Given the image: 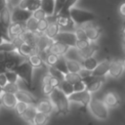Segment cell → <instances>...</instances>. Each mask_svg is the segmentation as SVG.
Segmentation results:
<instances>
[{
    "label": "cell",
    "mask_w": 125,
    "mask_h": 125,
    "mask_svg": "<svg viewBox=\"0 0 125 125\" xmlns=\"http://www.w3.org/2000/svg\"><path fill=\"white\" fill-rule=\"evenodd\" d=\"M27 58L21 55L18 51L2 53L0 52V74L9 70H14L19 64L25 62Z\"/></svg>",
    "instance_id": "6da1fadb"
},
{
    "label": "cell",
    "mask_w": 125,
    "mask_h": 125,
    "mask_svg": "<svg viewBox=\"0 0 125 125\" xmlns=\"http://www.w3.org/2000/svg\"><path fill=\"white\" fill-rule=\"evenodd\" d=\"M56 111L59 114L66 115L70 111V102L68 97L64 95L59 88H55L52 94L49 96Z\"/></svg>",
    "instance_id": "7a4b0ae2"
},
{
    "label": "cell",
    "mask_w": 125,
    "mask_h": 125,
    "mask_svg": "<svg viewBox=\"0 0 125 125\" xmlns=\"http://www.w3.org/2000/svg\"><path fill=\"white\" fill-rule=\"evenodd\" d=\"M69 17L71 18L72 21L76 24V26H82L96 20V16L94 13L80 9L78 7H72L69 10Z\"/></svg>",
    "instance_id": "3957f363"
},
{
    "label": "cell",
    "mask_w": 125,
    "mask_h": 125,
    "mask_svg": "<svg viewBox=\"0 0 125 125\" xmlns=\"http://www.w3.org/2000/svg\"><path fill=\"white\" fill-rule=\"evenodd\" d=\"M88 107L92 115L98 120L104 121V120H106L109 116V109L102 100L92 99Z\"/></svg>",
    "instance_id": "277c9868"
},
{
    "label": "cell",
    "mask_w": 125,
    "mask_h": 125,
    "mask_svg": "<svg viewBox=\"0 0 125 125\" xmlns=\"http://www.w3.org/2000/svg\"><path fill=\"white\" fill-rule=\"evenodd\" d=\"M14 71L18 74L19 78H21L28 87H31L32 85V74H33V67L29 63V62L26 60L25 62L19 64Z\"/></svg>",
    "instance_id": "5b68a950"
},
{
    "label": "cell",
    "mask_w": 125,
    "mask_h": 125,
    "mask_svg": "<svg viewBox=\"0 0 125 125\" xmlns=\"http://www.w3.org/2000/svg\"><path fill=\"white\" fill-rule=\"evenodd\" d=\"M56 23L60 27V31H67V32H74L77 28L76 24L72 21L71 18L68 14H59L55 18Z\"/></svg>",
    "instance_id": "8992f818"
},
{
    "label": "cell",
    "mask_w": 125,
    "mask_h": 125,
    "mask_svg": "<svg viewBox=\"0 0 125 125\" xmlns=\"http://www.w3.org/2000/svg\"><path fill=\"white\" fill-rule=\"evenodd\" d=\"M68 100L70 103L79 104L82 106H88L90 102L92 101V95L87 90L82 92H74L70 96H68Z\"/></svg>",
    "instance_id": "52a82bcc"
},
{
    "label": "cell",
    "mask_w": 125,
    "mask_h": 125,
    "mask_svg": "<svg viewBox=\"0 0 125 125\" xmlns=\"http://www.w3.org/2000/svg\"><path fill=\"white\" fill-rule=\"evenodd\" d=\"M54 41L49 39L47 36H45L44 34H40L36 40L35 43V48L37 51V54L39 56L41 55H48L49 54V49L52 45Z\"/></svg>",
    "instance_id": "ba28073f"
},
{
    "label": "cell",
    "mask_w": 125,
    "mask_h": 125,
    "mask_svg": "<svg viewBox=\"0 0 125 125\" xmlns=\"http://www.w3.org/2000/svg\"><path fill=\"white\" fill-rule=\"evenodd\" d=\"M11 15H12V22H17V23H25L32 17V13L21 9L18 6L13 9Z\"/></svg>",
    "instance_id": "9c48e42d"
},
{
    "label": "cell",
    "mask_w": 125,
    "mask_h": 125,
    "mask_svg": "<svg viewBox=\"0 0 125 125\" xmlns=\"http://www.w3.org/2000/svg\"><path fill=\"white\" fill-rule=\"evenodd\" d=\"M54 41L62 43V44L66 45L67 47L71 48V47H75L76 42H77V38H76V35L74 32L60 31V33L56 36Z\"/></svg>",
    "instance_id": "30bf717a"
},
{
    "label": "cell",
    "mask_w": 125,
    "mask_h": 125,
    "mask_svg": "<svg viewBox=\"0 0 125 125\" xmlns=\"http://www.w3.org/2000/svg\"><path fill=\"white\" fill-rule=\"evenodd\" d=\"M82 81L86 84V90L89 93H95L98 90H100V88L102 87V85L104 84V78L102 77H94V76H89L86 77L84 79H82Z\"/></svg>",
    "instance_id": "8fae6325"
},
{
    "label": "cell",
    "mask_w": 125,
    "mask_h": 125,
    "mask_svg": "<svg viewBox=\"0 0 125 125\" xmlns=\"http://www.w3.org/2000/svg\"><path fill=\"white\" fill-rule=\"evenodd\" d=\"M81 27L85 30V33L87 35L88 40L92 43H95L102 33V29L99 26L94 25L93 23H86V24L82 25Z\"/></svg>",
    "instance_id": "7c38bea8"
},
{
    "label": "cell",
    "mask_w": 125,
    "mask_h": 125,
    "mask_svg": "<svg viewBox=\"0 0 125 125\" xmlns=\"http://www.w3.org/2000/svg\"><path fill=\"white\" fill-rule=\"evenodd\" d=\"M16 98L18 100V102H21L24 103L28 105H36L38 104V100L35 96H33L31 93L25 91V90H19L16 93Z\"/></svg>",
    "instance_id": "4fadbf2b"
},
{
    "label": "cell",
    "mask_w": 125,
    "mask_h": 125,
    "mask_svg": "<svg viewBox=\"0 0 125 125\" xmlns=\"http://www.w3.org/2000/svg\"><path fill=\"white\" fill-rule=\"evenodd\" d=\"M103 102L104 103V104L109 108H116L117 106L120 105L121 104V100L120 97L115 93V92H107L104 97Z\"/></svg>",
    "instance_id": "5bb4252c"
},
{
    "label": "cell",
    "mask_w": 125,
    "mask_h": 125,
    "mask_svg": "<svg viewBox=\"0 0 125 125\" xmlns=\"http://www.w3.org/2000/svg\"><path fill=\"white\" fill-rule=\"evenodd\" d=\"M110 62L111 61H109V60H104V61L99 62L97 67L92 71V76L104 78L106 74H108L109 66H110Z\"/></svg>",
    "instance_id": "9a60e30c"
},
{
    "label": "cell",
    "mask_w": 125,
    "mask_h": 125,
    "mask_svg": "<svg viewBox=\"0 0 125 125\" xmlns=\"http://www.w3.org/2000/svg\"><path fill=\"white\" fill-rule=\"evenodd\" d=\"M124 71L123 63L121 60H113L110 62L108 75L112 78H119Z\"/></svg>",
    "instance_id": "2e32d148"
},
{
    "label": "cell",
    "mask_w": 125,
    "mask_h": 125,
    "mask_svg": "<svg viewBox=\"0 0 125 125\" xmlns=\"http://www.w3.org/2000/svg\"><path fill=\"white\" fill-rule=\"evenodd\" d=\"M26 30L25 28V23H17V22H13L9 28H8V34L9 37L12 39V41H14L15 39H17L19 36H21L24 31Z\"/></svg>",
    "instance_id": "e0dca14e"
},
{
    "label": "cell",
    "mask_w": 125,
    "mask_h": 125,
    "mask_svg": "<svg viewBox=\"0 0 125 125\" xmlns=\"http://www.w3.org/2000/svg\"><path fill=\"white\" fill-rule=\"evenodd\" d=\"M41 6V0H20L18 7L26 10L30 13L35 12Z\"/></svg>",
    "instance_id": "ac0fdd59"
},
{
    "label": "cell",
    "mask_w": 125,
    "mask_h": 125,
    "mask_svg": "<svg viewBox=\"0 0 125 125\" xmlns=\"http://www.w3.org/2000/svg\"><path fill=\"white\" fill-rule=\"evenodd\" d=\"M35 107H36L37 112H41V113H44L47 115H50L55 109L50 99H45V100L39 101L38 104L35 105Z\"/></svg>",
    "instance_id": "d6986e66"
},
{
    "label": "cell",
    "mask_w": 125,
    "mask_h": 125,
    "mask_svg": "<svg viewBox=\"0 0 125 125\" xmlns=\"http://www.w3.org/2000/svg\"><path fill=\"white\" fill-rule=\"evenodd\" d=\"M18 52L21 55H22L23 57L27 58V59L30 56L37 54V51H36L35 46L34 45H31V44H28V43H25V42H21V44L18 47Z\"/></svg>",
    "instance_id": "ffe728a7"
},
{
    "label": "cell",
    "mask_w": 125,
    "mask_h": 125,
    "mask_svg": "<svg viewBox=\"0 0 125 125\" xmlns=\"http://www.w3.org/2000/svg\"><path fill=\"white\" fill-rule=\"evenodd\" d=\"M68 49H69V47H67L66 45H64L62 43H60V42L54 41L52 43L50 49H49V53L57 55L59 57H62V56H64L67 53Z\"/></svg>",
    "instance_id": "44dd1931"
},
{
    "label": "cell",
    "mask_w": 125,
    "mask_h": 125,
    "mask_svg": "<svg viewBox=\"0 0 125 125\" xmlns=\"http://www.w3.org/2000/svg\"><path fill=\"white\" fill-rule=\"evenodd\" d=\"M1 102H2V105L5 106L6 108H9V109L15 108L16 104H18V100L16 98V95L8 94V93H3L2 94Z\"/></svg>",
    "instance_id": "7402d4cb"
},
{
    "label": "cell",
    "mask_w": 125,
    "mask_h": 125,
    "mask_svg": "<svg viewBox=\"0 0 125 125\" xmlns=\"http://www.w3.org/2000/svg\"><path fill=\"white\" fill-rule=\"evenodd\" d=\"M0 19H1V22H2L3 26L8 30L9 26L13 23V22H12V15H11V11H10L8 5L1 11V13H0Z\"/></svg>",
    "instance_id": "603a6c76"
},
{
    "label": "cell",
    "mask_w": 125,
    "mask_h": 125,
    "mask_svg": "<svg viewBox=\"0 0 125 125\" xmlns=\"http://www.w3.org/2000/svg\"><path fill=\"white\" fill-rule=\"evenodd\" d=\"M97 51H98V46L95 43H91L87 48H85L81 51H78V55H79L80 58L85 60V59L92 58Z\"/></svg>",
    "instance_id": "cb8c5ba5"
},
{
    "label": "cell",
    "mask_w": 125,
    "mask_h": 125,
    "mask_svg": "<svg viewBox=\"0 0 125 125\" xmlns=\"http://www.w3.org/2000/svg\"><path fill=\"white\" fill-rule=\"evenodd\" d=\"M59 33H60V27H59V25L56 23V21H50L49 26H48L47 30L45 31L44 35L47 36L49 39H51V40L54 41V39L56 38V36H57Z\"/></svg>",
    "instance_id": "d4e9b609"
},
{
    "label": "cell",
    "mask_w": 125,
    "mask_h": 125,
    "mask_svg": "<svg viewBox=\"0 0 125 125\" xmlns=\"http://www.w3.org/2000/svg\"><path fill=\"white\" fill-rule=\"evenodd\" d=\"M36 114H37V110H36L35 105H28V107L23 112L21 117L24 121H26L30 124V123H34V119H35Z\"/></svg>",
    "instance_id": "484cf974"
},
{
    "label": "cell",
    "mask_w": 125,
    "mask_h": 125,
    "mask_svg": "<svg viewBox=\"0 0 125 125\" xmlns=\"http://www.w3.org/2000/svg\"><path fill=\"white\" fill-rule=\"evenodd\" d=\"M40 8L46 13L47 17H53L55 11V0H41Z\"/></svg>",
    "instance_id": "4316f807"
},
{
    "label": "cell",
    "mask_w": 125,
    "mask_h": 125,
    "mask_svg": "<svg viewBox=\"0 0 125 125\" xmlns=\"http://www.w3.org/2000/svg\"><path fill=\"white\" fill-rule=\"evenodd\" d=\"M65 62H66V67H67L68 72H71V73H79V71L82 69L81 62H79L76 60L65 59Z\"/></svg>",
    "instance_id": "83f0119b"
},
{
    "label": "cell",
    "mask_w": 125,
    "mask_h": 125,
    "mask_svg": "<svg viewBox=\"0 0 125 125\" xmlns=\"http://www.w3.org/2000/svg\"><path fill=\"white\" fill-rule=\"evenodd\" d=\"M27 61L29 62V63L31 64L32 67H35V68H40V67H43L45 62H44V60L41 56H39L38 54H35V55H32L30 56Z\"/></svg>",
    "instance_id": "f1b7e54d"
},
{
    "label": "cell",
    "mask_w": 125,
    "mask_h": 125,
    "mask_svg": "<svg viewBox=\"0 0 125 125\" xmlns=\"http://www.w3.org/2000/svg\"><path fill=\"white\" fill-rule=\"evenodd\" d=\"M98 63H99L98 61H97L94 57H92V58L83 60L82 62H81V65H82V68L87 69V70H89V71H93V70L97 67Z\"/></svg>",
    "instance_id": "f546056e"
},
{
    "label": "cell",
    "mask_w": 125,
    "mask_h": 125,
    "mask_svg": "<svg viewBox=\"0 0 125 125\" xmlns=\"http://www.w3.org/2000/svg\"><path fill=\"white\" fill-rule=\"evenodd\" d=\"M59 89H60L64 95H66L67 97L74 93L73 85L70 84V83H68V82L65 81V80H63V81H62V82L60 83V85H59Z\"/></svg>",
    "instance_id": "4dcf8cb0"
},
{
    "label": "cell",
    "mask_w": 125,
    "mask_h": 125,
    "mask_svg": "<svg viewBox=\"0 0 125 125\" xmlns=\"http://www.w3.org/2000/svg\"><path fill=\"white\" fill-rule=\"evenodd\" d=\"M14 51H18V45L13 41L11 42L6 41L0 45V52L2 53H9V52H14Z\"/></svg>",
    "instance_id": "1f68e13d"
},
{
    "label": "cell",
    "mask_w": 125,
    "mask_h": 125,
    "mask_svg": "<svg viewBox=\"0 0 125 125\" xmlns=\"http://www.w3.org/2000/svg\"><path fill=\"white\" fill-rule=\"evenodd\" d=\"M48 74L56 79H58L60 82L64 80V74H62L61 71H59L58 69H56L53 66H48Z\"/></svg>",
    "instance_id": "d6a6232c"
},
{
    "label": "cell",
    "mask_w": 125,
    "mask_h": 125,
    "mask_svg": "<svg viewBox=\"0 0 125 125\" xmlns=\"http://www.w3.org/2000/svg\"><path fill=\"white\" fill-rule=\"evenodd\" d=\"M64 80L67 81L68 83L74 85L75 83L81 81L82 78H81V76L79 75V73H71V72H68V73L64 74Z\"/></svg>",
    "instance_id": "836d02e7"
},
{
    "label": "cell",
    "mask_w": 125,
    "mask_h": 125,
    "mask_svg": "<svg viewBox=\"0 0 125 125\" xmlns=\"http://www.w3.org/2000/svg\"><path fill=\"white\" fill-rule=\"evenodd\" d=\"M37 27H38V21L35 20L33 17H31L26 22H25V28L27 31L30 32H37Z\"/></svg>",
    "instance_id": "e575fe53"
},
{
    "label": "cell",
    "mask_w": 125,
    "mask_h": 125,
    "mask_svg": "<svg viewBox=\"0 0 125 125\" xmlns=\"http://www.w3.org/2000/svg\"><path fill=\"white\" fill-rule=\"evenodd\" d=\"M53 67H55L56 69H58L59 71H61L62 74H66V73H68V70H67V67H66L65 59H63L62 57H60L58 62H57L56 65L53 66Z\"/></svg>",
    "instance_id": "d590c367"
},
{
    "label": "cell",
    "mask_w": 125,
    "mask_h": 125,
    "mask_svg": "<svg viewBox=\"0 0 125 125\" xmlns=\"http://www.w3.org/2000/svg\"><path fill=\"white\" fill-rule=\"evenodd\" d=\"M50 119V115L41 113V112H37L35 119H34V123L36 125H45Z\"/></svg>",
    "instance_id": "8d00e7d4"
},
{
    "label": "cell",
    "mask_w": 125,
    "mask_h": 125,
    "mask_svg": "<svg viewBox=\"0 0 125 125\" xmlns=\"http://www.w3.org/2000/svg\"><path fill=\"white\" fill-rule=\"evenodd\" d=\"M59 59H60V57H59V56L49 53V54L45 57V59H44V62H45L48 66H55V65H56V63L58 62Z\"/></svg>",
    "instance_id": "74e56055"
},
{
    "label": "cell",
    "mask_w": 125,
    "mask_h": 125,
    "mask_svg": "<svg viewBox=\"0 0 125 125\" xmlns=\"http://www.w3.org/2000/svg\"><path fill=\"white\" fill-rule=\"evenodd\" d=\"M60 81L52 76H50L49 74H46L43 79H42V84H50L51 86H53L54 88H59V85H60Z\"/></svg>",
    "instance_id": "f35d334b"
},
{
    "label": "cell",
    "mask_w": 125,
    "mask_h": 125,
    "mask_svg": "<svg viewBox=\"0 0 125 125\" xmlns=\"http://www.w3.org/2000/svg\"><path fill=\"white\" fill-rule=\"evenodd\" d=\"M3 93H8V94H14L16 95V93L20 90L19 86L17 83H7L5 87L2 88Z\"/></svg>",
    "instance_id": "ab89813d"
},
{
    "label": "cell",
    "mask_w": 125,
    "mask_h": 125,
    "mask_svg": "<svg viewBox=\"0 0 125 125\" xmlns=\"http://www.w3.org/2000/svg\"><path fill=\"white\" fill-rule=\"evenodd\" d=\"M66 0H55V11H54V17L56 18L64 8Z\"/></svg>",
    "instance_id": "60d3db41"
},
{
    "label": "cell",
    "mask_w": 125,
    "mask_h": 125,
    "mask_svg": "<svg viewBox=\"0 0 125 125\" xmlns=\"http://www.w3.org/2000/svg\"><path fill=\"white\" fill-rule=\"evenodd\" d=\"M49 20L48 19H45V20H41V21H38V27H37V32L40 33V34H44L45 31L47 30L48 26H49Z\"/></svg>",
    "instance_id": "b9f144b4"
},
{
    "label": "cell",
    "mask_w": 125,
    "mask_h": 125,
    "mask_svg": "<svg viewBox=\"0 0 125 125\" xmlns=\"http://www.w3.org/2000/svg\"><path fill=\"white\" fill-rule=\"evenodd\" d=\"M5 76L7 78L8 83H17V81L19 80V76H18V74L14 70L6 71L5 72Z\"/></svg>",
    "instance_id": "7bdbcfd3"
},
{
    "label": "cell",
    "mask_w": 125,
    "mask_h": 125,
    "mask_svg": "<svg viewBox=\"0 0 125 125\" xmlns=\"http://www.w3.org/2000/svg\"><path fill=\"white\" fill-rule=\"evenodd\" d=\"M32 17H33L35 20H37V21L45 20V19L48 18L47 15H46V13H45L41 8H39L38 10H36L35 12H33V13H32Z\"/></svg>",
    "instance_id": "ee69618b"
},
{
    "label": "cell",
    "mask_w": 125,
    "mask_h": 125,
    "mask_svg": "<svg viewBox=\"0 0 125 125\" xmlns=\"http://www.w3.org/2000/svg\"><path fill=\"white\" fill-rule=\"evenodd\" d=\"M74 33H75V35H76L77 40H88L87 35H86V33H85V30H84L81 26H77V28L75 29Z\"/></svg>",
    "instance_id": "f6af8a7d"
},
{
    "label": "cell",
    "mask_w": 125,
    "mask_h": 125,
    "mask_svg": "<svg viewBox=\"0 0 125 125\" xmlns=\"http://www.w3.org/2000/svg\"><path fill=\"white\" fill-rule=\"evenodd\" d=\"M27 107H28V104H24V103H21V102H18V104H16L15 109H16V112H17L20 116H21V115L23 114V112L26 110Z\"/></svg>",
    "instance_id": "bcb514c9"
},
{
    "label": "cell",
    "mask_w": 125,
    "mask_h": 125,
    "mask_svg": "<svg viewBox=\"0 0 125 125\" xmlns=\"http://www.w3.org/2000/svg\"><path fill=\"white\" fill-rule=\"evenodd\" d=\"M92 42H90L89 40H77L76 42V45H75V48L78 50V51H81L85 48H87Z\"/></svg>",
    "instance_id": "7dc6e473"
},
{
    "label": "cell",
    "mask_w": 125,
    "mask_h": 125,
    "mask_svg": "<svg viewBox=\"0 0 125 125\" xmlns=\"http://www.w3.org/2000/svg\"><path fill=\"white\" fill-rule=\"evenodd\" d=\"M54 87L51 86L50 84H42V92L45 96H50L52 92L54 91Z\"/></svg>",
    "instance_id": "c3c4849f"
},
{
    "label": "cell",
    "mask_w": 125,
    "mask_h": 125,
    "mask_svg": "<svg viewBox=\"0 0 125 125\" xmlns=\"http://www.w3.org/2000/svg\"><path fill=\"white\" fill-rule=\"evenodd\" d=\"M73 89H74V92H82V91H85L86 90V84L81 80L77 83H75L73 85Z\"/></svg>",
    "instance_id": "681fc988"
},
{
    "label": "cell",
    "mask_w": 125,
    "mask_h": 125,
    "mask_svg": "<svg viewBox=\"0 0 125 125\" xmlns=\"http://www.w3.org/2000/svg\"><path fill=\"white\" fill-rule=\"evenodd\" d=\"M79 75L81 76L82 79H84V78H86V77L91 76V75H92V71H89V70H87V69L82 68V69L79 71Z\"/></svg>",
    "instance_id": "f907efd6"
},
{
    "label": "cell",
    "mask_w": 125,
    "mask_h": 125,
    "mask_svg": "<svg viewBox=\"0 0 125 125\" xmlns=\"http://www.w3.org/2000/svg\"><path fill=\"white\" fill-rule=\"evenodd\" d=\"M7 83H8V81H7V78H6V76H5V73L0 74V87H1V88L5 87Z\"/></svg>",
    "instance_id": "816d5d0a"
},
{
    "label": "cell",
    "mask_w": 125,
    "mask_h": 125,
    "mask_svg": "<svg viewBox=\"0 0 125 125\" xmlns=\"http://www.w3.org/2000/svg\"><path fill=\"white\" fill-rule=\"evenodd\" d=\"M119 13L123 18H125V1L122 2L121 5L119 6Z\"/></svg>",
    "instance_id": "f5cc1de1"
},
{
    "label": "cell",
    "mask_w": 125,
    "mask_h": 125,
    "mask_svg": "<svg viewBox=\"0 0 125 125\" xmlns=\"http://www.w3.org/2000/svg\"><path fill=\"white\" fill-rule=\"evenodd\" d=\"M7 5H8V2H7L6 0H0V13H1V11H2Z\"/></svg>",
    "instance_id": "db71d44e"
},
{
    "label": "cell",
    "mask_w": 125,
    "mask_h": 125,
    "mask_svg": "<svg viewBox=\"0 0 125 125\" xmlns=\"http://www.w3.org/2000/svg\"><path fill=\"white\" fill-rule=\"evenodd\" d=\"M4 42H6V40H5V38H3L2 36H0V45H1V44H3Z\"/></svg>",
    "instance_id": "11a10c76"
},
{
    "label": "cell",
    "mask_w": 125,
    "mask_h": 125,
    "mask_svg": "<svg viewBox=\"0 0 125 125\" xmlns=\"http://www.w3.org/2000/svg\"><path fill=\"white\" fill-rule=\"evenodd\" d=\"M122 47H123V50H124V52H125V40L122 41Z\"/></svg>",
    "instance_id": "9f6ffc18"
},
{
    "label": "cell",
    "mask_w": 125,
    "mask_h": 125,
    "mask_svg": "<svg viewBox=\"0 0 125 125\" xmlns=\"http://www.w3.org/2000/svg\"><path fill=\"white\" fill-rule=\"evenodd\" d=\"M122 35H123V40H125V29H122Z\"/></svg>",
    "instance_id": "6f0895ef"
},
{
    "label": "cell",
    "mask_w": 125,
    "mask_h": 125,
    "mask_svg": "<svg viewBox=\"0 0 125 125\" xmlns=\"http://www.w3.org/2000/svg\"><path fill=\"white\" fill-rule=\"evenodd\" d=\"M122 63H123V67H124V70H125V58L122 60Z\"/></svg>",
    "instance_id": "680465c9"
},
{
    "label": "cell",
    "mask_w": 125,
    "mask_h": 125,
    "mask_svg": "<svg viewBox=\"0 0 125 125\" xmlns=\"http://www.w3.org/2000/svg\"><path fill=\"white\" fill-rule=\"evenodd\" d=\"M122 29H125V20L123 21V24H122Z\"/></svg>",
    "instance_id": "91938a15"
},
{
    "label": "cell",
    "mask_w": 125,
    "mask_h": 125,
    "mask_svg": "<svg viewBox=\"0 0 125 125\" xmlns=\"http://www.w3.org/2000/svg\"><path fill=\"white\" fill-rule=\"evenodd\" d=\"M2 94H3V90H2V88L0 87V98H1V96H2Z\"/></svg>",
    "instance_id": "94428289"
},
{
    "label": "cell",
    "mask_w": 125,
    "mask_h": 125,
    "mask_svg": "<svg viewBox=\"0 0 125 125\" xmlns=\"http://www.w3.org/2000/svg\"><path fill=\"white\" fill-rule=\"evenodd\" d=\"M1 105H2V102H1V98H0V107H1Z\"/></svg>",
    "instance_id": "6125c7cd"
},
{
    "label": "cell",
    "mask_w": 125,
    "mask_h": 125,
    "mask_svg": "<svg viewBox=\"0 0 125 125\" xmlns=\"http://www.w3.org/2000/svg\"><path fill=\"white\" fill-rule=\"evenodd\" d=\"M28 125H36L35 123H30V124H28Z\"/></svg>",
    "instance_id": "be15d7a7"
},
{
    "label": "cell",
    "mask_w": 125,
    "mask_h": 125,
    "mask_svg": "<svg viewBox=\"0 0 125 125\" xmlns=\"http://www.w3.org/2000/svg\"><path fill=\"white\" fill-rule=\"evenodd\" d=\"M6 1H7V2H9V1H10V0H6Z\"/></svg>",
    "instance_id": "e7e4bbea"
}]
</instances>
